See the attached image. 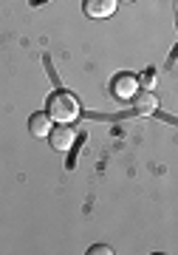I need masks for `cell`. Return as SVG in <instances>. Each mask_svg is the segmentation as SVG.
I'll return each instance as SVG.
<instances>
[{
	"label": "cell",
	"instance_id": "obj_1",
	"mask_svg": "<svg viewBox=\"0 0 178 255\" xmlns=\"http://www.w3.org/2000/svg\"><path fill=\"white\" fill-rule=\"evenodd\" d=\"M45 114L51 117V122L68 125V122H74L80 117V100L71 91H51L48 102H45Z\"/></svg>",
	"mask_w": 178,
	"mask_h": 255
},
{
	"label": "cell",
	"instance_id": "obj_7",
	"mask_svg": "<svg viewBox=\"0 0 178 255\" xmlns=\"http://www.w3.org/2000/svg\"><path fill=\"white\" fill-rule=\"evenodd\" d=\"M110 253H113V250H110L107 244H93L88 250V255H110Z\"/></svg>",
	"mask_w": 178,
	"mask_h": 255
},
{
	"label": "cell",
	"instance_id": "obj_6",
	"mask_svg": "<svg viewBox=\"0 0 178 255\" xmlns=\"http://www.w3.org/2000/svg\"><path fill=\"white\" fill-rule=\"evenodd\" d=\"M51 117H48V114H31V117H28V133H31V136H37V139H45L48 136V130H51Z\"/></svg>",
	"mask_w": 178,
	"mask_h": 255
},
{
	"label": "cell",
	"instance_id": "obj_5",
	"mask_svg": "<svg viewBox=\"0 0 178 255\" xmlns=\"http://www.w3.org/2000/svg\"><path fill=\"white\" fill-rule=\"evenodd\" d=\"M156 108H159V100H156V94L153 91H139L133 94V111L139 114V117H150V114H156Z\"/></svg>",
	"mask_w": 178,
	"mask_h": 255
},
{
	"label": "cell",
	"instance_id": "obj_4",
	"mask_svg": "<svg viewBox=\"0 0 178 255\" xmlns=\"http://www.w3.org/2000/svg\"><path fill=\"white\" fill-rule=\"evenodd\" d=\"M116 3L119 0H85L82 3V11L93 20H102V17H110L116 11Z\"/></svg>",
	"mask_w": 178,
	"mask_h": 255
},
{
	"label": "cell",
	"instance_id": "obj_2",
	"mask_svg": "<svg viewBox=\"0 0 178 255\" xmlns=\"http://www.w3.org/2000/svg\"><path fill=\"white\" fill-rule=\"evenodd\" d=\"M110 91H113L116 100H133V94L139 91V77H133V74H116L113 80H110Z\"/></svg>",
	"mask_w": 178,
	"mask_h": 255
},
{
	"label": "cell",
	"instance_id": "obj_3",
	"mask_svg": "<svg viewBox=\"0 0 178 255\" xmlns=\"http://www.w3.org/2000/svg\"><path fill=\"white\" fill-rule=\"evenodd\" d=\"M45 139L51 142L54 150L65 153V150H71V145H74V139H77V133L71 130V125H63V122H57V128H51Z\"/></svg>",
	"mask_w": 178,
	"mask_h": 255
},
{
	"label": "cell",
	"instance_id": "obj_8",
	"mask_svg": "<svg viewBox=\"0 0 178 255\" xmlns=\"http://www.w3.org/2000/svg\"><path fill=\"white\" fill-rule=\"evenodd\" d=\"M153 82H156V71H144L142 80H139V85H147V88H153Z\"/></svg>",
	"mask_w": 178,
	"mask_h": 255
}]
</instances>
